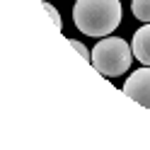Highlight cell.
<instances>
[{
	"label": "cell",
	"instance_id": "cell-1",
	"mask_svg": "<svg viewBox=\"0 0 150 150\" xmlns=\"http://www.w3.org/2000/svg\"><path fill=\"white\" fill-rule=\"evenodd\" d=\"M121 0H75L73 22L87 36H109L121 24Z\"/></svg>",
	"mask_w": 150,
	"mask_h": 150
},
{
	"label": "cell",
	"instance_id": "cell-2",
	"mask_svg": "<svg viewBox=\"0 0 150 150\" xmlns=\"http://www.w3.org/2000/svg\"><path fill=\"white\" fill-rule=\"evenodd\" d=\"M133 61V49L121 39V36H102V41L92 49L90 63L102 73L104 78H119L131 68Z\"/></svg>",
	"mask_w": 150,
	"mask_h": 150
},
{
	"label": "cell",
	"instance_id": "cell-3",
	"mask_svg": "<svg viewBox=\"0 0 150 150\" xmlns=\"http://www.w3.org/2000/svg\"><path fill=\"white\" fill-rule=\"evenodd\" d=\"M124 92L131 99H136L138 104L150 109V65L138 68L136 73L128 75V80L124 82Z\"/></svg>",
	"mask_w": 150,
	"mask_h": 150
},
{
	"label": "cell",
	"instance_id": "cell-4",
	"mask_svg": "<svg viewBox=\"0 0 150 150\" xmlns=\"http://www.w3.org/2000/svg\"><path fill=\"white\" fill-rule=\"evenodd\" d=\"M131 49H133V56L143 65H150V22H145L140 29H136Z\"/></svg>",
	"mask_w": 150,
	"mask_h": 150
},
{
	"label": "cell",
	"instance_id": "cell-5",
	"mask_svg": "<svg viewBox=\"0 0 150 150\" xmlns=\"http://www.w3.org/2000/svg\"><path fill=\"white\" fill-rule=\"evenodd\" d=\"M131 12L140 22H150V0H131Z\"/></svg>",
	"mask_w": 150,
	"mask_h": 150
},
{
	"label": "cell",
	"instance_id": "cell-6",
	"mask_svg": "<svg viewBox=\"0 0 150 150\" xmlns=\"http://www.w3.org/2000/svg\"><path fill=\"white\" fill-rule=\"evenodd\" d=\"M70 46H73V49L82 56V58H87V61L92 58V51H87V46H85V44H80L78 39H70Z\"/></svg>",
	"mask_w": 150,
	"mask_h": 150
},
{
	"label": "cell",
	"instance_id": "cell-7",
	"mask_svg": "<svg viewBox=\"0 0 150 150\" xmlns=\"http://www.w3.org/2000/svg\"><path fill=\"white\" fill-rule=\"evenodd\" d=\"M44 10L49 12L51 17H53V22H56V27H58V29H63V20H61V15H58V10H56V7H53L51 3H44Z\"/></svg>",
	"mask_w": 150,
	"mask_h": 150
}]
</instances>
